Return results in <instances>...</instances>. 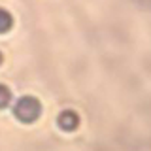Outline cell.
I'll use <instances>...</instances> for the list:
<instances>
[{
    "instance_id": "cell-2",
    "label": "cell",
    "mask_w": 151,
    "mask_h": 151,
    "mask_svg": "<svg viewBox=\"0 0 151 151\" xmlns=\"http://www.w3.org/2000/svg\"><path fill=\"white\" fill-rule=\"evenodd\" d=\"M57 125L60 127L64 132H72L79 127V115L74 110H64L57 117Z\"/></svg>"
},
{
    "instance_id": "cell-1",
    "label": "cell",
    "mask_w": 151,
    "mask_h": 151,
    "mask_svg": "<svg viewBox=\"0 0 151 151\" xmlns=\"http://www.w3.org/2000/svg\"><path fill=\"white\" fill-rule=\"evenodd\" d=\"M42 113V104L36 96H21L13 104V115L21 123H34Z\"/></svg>"
},
{
    "instance_id": "cell-3",
    "label": "cell",
    "mask_w": 151,
    "mask_h": 151,
    "mask_svg": "<svg viewBox=\"0 0 151 151\" xmlns=\"http://www.w3.org/2000/svg\"><path fill=\"white\" fill-rule=\"evenodd\" d=\"M12 27H13V17H12V13H9L8 9L0 8V34L8 32Z\"/></svg>"
},
{
    "instance_id": "cell-5",
    "label": "cell",
    "mask_w": 151,
    "mask_h": 151,
    "mask_svg": "<svg viewBox=\"0 0 151 151\" xmlns=\"http://www.w3.org/2000/svg\"><path fill=\"white\" fill-rule=\"evenodd\" d=\"M2 60H4V55H2V53H0V64H2Z\"/></svg>"
},
{
    "instance_id": "cell-4",
    "label": "cell",
    "mask_w": 151,
    "mask_h": 151,
    "mask_svg": "<svg viewBox=\"0 0 151 151\" xmlns=\"http://www.w3.org/2000/svg\"><path fill=\"white\" fill-rule=\"evenodd\" d=\"M9 100H12V91H9V87L4 85V83H0V110L8 108Z\"/></svg>"
}]
</instances>
